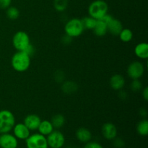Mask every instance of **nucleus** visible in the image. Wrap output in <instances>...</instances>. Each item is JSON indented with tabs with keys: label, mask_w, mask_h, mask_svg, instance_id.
I'll use <instances>...</instances> for the list:
<instances>
[{
	"label": "nucleus",
	"mask_w": 148,
	"mask_h": 148,
	"mask_svg": "<svg viewBox=\"0 0 148 148\" xmlns=\"http://www.w3.org/2000/svg\"><path fill=\"white\" fill-rule=\"evenodd\" d=\"M30 56L24 51H17L13 54L11 65L13 69L17 72H25L30 66Z\"/></svg>",
	"instance_id": "1"
},
{
	"label": "nucleus",
	"mask_w": 148,
	"mask_h": 148,
	"mask_svg": "<svg viewBox=\"0 0 148 148\" xmlns=\"http://www.w3.org/2000/svg\"><path fill=\"white\" fill-rule=\"evenodd\" d=\"M85 28L81 19L72 18L68 20L64 25L65 34L69 37L77 38L83 33Z\"/></svg>",
	"instance_id": "2"
},
{
	"label": "nucleus",
	"mask_w": 148,
	"mask_h": 148,
	"mask_svg": "<svg viewBox=\"0 0 148 148\" xmlns=\"http://www.w3.org/2000/svg\"><path fill=\"white\" fill-rule=\"evenodd\" d=\"M15 117L9 110L0 111V134L10 132L15 124Z\"/></svg>",
	"instance_id": "3"
},
{
	"label": "nucleus",
	"mask_w": 148,
	"mask_h": 148,
	"mask_svg": "<svg viewBox=\"0 0 148 148\" xmlns=\"http://www.w3.org/2000/svg\"><path fill=\"white\" fill-rule=\"evenodd\" d=\"M108 4L103 0H95L92 1L88 7L89 16L96 20H101L108 13Z\"/></svg>",
	"instance_id": "4"
},
{
	"label": "nucleus",
	"mask_w": 148,
	"mask_h": 148,
	"mask_svg": "<svg viewBox=\"0 0 148 148\" xmlns=\"http://www.w3.org/2000/svg\"><path fill=\"white\" fill-rule=\"evenodd\" d=\"M30 44V37L26 32L20 30L14 33L13 36L12 45L17 51H23Z\"/></svg>",
	"instance_id": "5"
},
{
	"label": "nucleus",
	"mask_w": 148,
	"mask_h": 148,
	"mask_svg": "<svg viewBox=\"0 0 148 148\" xmlns=\"http://www.w3.org/2000/svg\"><path fill=\"white\" fill-rule=\"evenodd\" d=\"M25 145L27 148H49L46 137L38 133L31 134L26 139Z\"/></svg>",
	"instance_id": "6"
},
{
	"label": "nucleus",
	"mask_w": 148,
	"mask_h": 148,
	"mask_svg": "<svg viewBox=\"0 0 148 148\" xmlns=\"http://www.w3.org/2000/svg\"><path fill=\"white\" fill-rule=\"evenodd\" d=\"M46 140L49 147L50 148H62L66 141L63 133L58 130H53L46 137Z\"/></svg>",
	"instance_id": "7"
},
{
	"label": "nucleus",
	"mask_w": 148,
	"mask_h": 148,
	"mask_svg": "<svg viewBox=\"0 0 148 148\" xmlns=\"http://www.w3.org/2000/svg\"><path fill=\"white\" fill-rule=\"evenodd\" d=\"M145 73V66L142 62L134 61L127 67V75L132 79H139Z\"/></svg>",
	"instance_id": "8"
},
{
	"label": "nucleus",
	"mask_w": 148,
	"mask_h": 148,
	"mask_svg": "<svg viewBox=\"0 0 148 148\" xmlns=\"http://www.w3.org/2000/svg\"><path fill=\"white\" fill-rule=\"evenodd\" d=\"M18 140L14 134L10 132L0 134V147L1 148H17Z\"/></svg>",
	"instance_id": "9"
},
{
	"label": "nucleus",
	"mask_w": 148,
	"mask_h": 148,
	"mask_svg": "<svg viewBox=\"0 0 148 148\" xmlns=\"http://www.w3.org/2000/svg\"><path fill=\"white\" fill-rule=\"evenodd\" d=\"M12 134L18 140H25L30 135V130L24 123H17L12 128Z\"/></svg>",
	"instance_id": "10"
},
{
	"label": "nucleus",
	"mask_w": 148,
	"mask_h": 148,
	"mask_svg": "<svg viewBox=\"0 0 148 148\" xmlns=\"http://www.w3.org/2000/svg\"><path fill=\"white\" fill-rule=\"evenodd\" d=\"M101 133H102L103 137L106 140L112 141L117 137L118 132H117V128L115 124L111 122H107L102 126Z\"/></svg>",
	"instance_id": "11"
},
{
	"label": "nucleus",
	"mask_w": 148,
	"mask_h": 148,
	"mask_svg": "<svg viewBox=\"0 0 148 148\" xmlns=\"http://www.w3.org/2000/svg\"><path fill=\"white\" fill-rule=\"evenodd\" d=\"M40 121H41V119L40 116L36 114H29L24 119L23 123L31 132L36 131L38 130Z\"/></svg>",
	"instance_id": "12"
},
{
	"label": "nucleus",
	"mask_w": 148,
	"mask_h": 148,
	"mask_svg": "<svg viewBox=\"0 0 148 148\" xmlns=\"http://www.w3.org/2000/svg\"><path fill=\"white\" fill-rule=\"evenodd\" d=\"M125 79L119 74H116L110 78V86L114 90H121L125 85Z\"/></svg>",
	"instance_id": "13"
},
{
	"label": "nucleus",
	"mask_w": 148,
	"mask_h": 148,
	"mask_svg": "<svg viewBox=\"0 0 148 148\" xmlns=\"http://www.w3.org/2000/svg\"><path fill=\"white\" fill-rule=\"evenodd\" d=\"M77 140L82 143H87L92 140V133L88 129L80 127L77 129L75 133Z\"/></svg>",
	"instance_id": "14"
},
{
	"label": "nucleus",
	"mask_w": 148,
	"mask_h": 148,
	"mask_svg": "<svg viewBox=\"0 0 148 148\" xmlns=\"http://www.w3.org/2000/svg\"><path fill=\"white\" fill-rule=\"evenodd\" d=\"M107 27H108V32L114 36H119L121 30L124 28L121 22L114 17L107 24Z\"/></svg>",
	"instance_id": "15"
},
{
	"label": "nucleus",
	"mask_w": 148,
	"mask_h": 148,
	"mask_svg": "<svg viewBox=\"0 0 148 148\" xmlns=\"http://www.w3.org/2000/svg\"><path fill=\"white\" fill-rule=\"evenodd\" d=\"M134 54L141 59H147L148 58V44L146 42L138 43L134 48Z\"/></svg>",
	"instance_id": "16"
},
{
	"label": "nucleus",
	"mask_w": 148,
	"mask_h": 148,
	"mask_svg": "<svg viewBox=\"0 0 148 148\" xmlns=\"http://www.w3.org/2000/svg\"><path fill=\"white\" fill-rule=\"evenodd\" d=\"M55 129L53 128L51 121H49V120H41L37 130L38 131L39 134H42L45 137H47Z\"/></svg>",
	"instance_id": "17"
},
{
	"label": "nucleus",
	"mask_w": 148,
	"mask_h": 148,
	"mask_svg": "<svg viewBox=\"0 0 148 148\" xmlns=\"http://www.w3.org/2000/svg\"><path fill=\"white\" fill-rule=\"evenodd\" d=\"M93 32L95 35H96L98 37H102L106 35L108 33V27H107L106 23L101 20H97L96 25L93 28Z\"/></svg>",
	"instance_id": "18"
},
{
	"label": "nucleus",
	"mask_w": 148,
	"mask_h": 148,
	"mask_svg": "<svg viewBox=\"0 0 148 148\" xmlns=\"http://www.w3.org/2000/svg\"><path fill=\"white\" fill-rule=\"evenodd\" d=\"M62 92L65 94H72L76 92L78 89V85L73 81H65L61 87Z\"/></svg>",
	"instance_id": "19"
},
{
	"label": "nucleus",
	"mask_w": 148,
	"mask_h": 148,
	"mask_svg": "<svg viewBox=\"0 0 148 148\" xmlns=\"http://www.w3.org/2000/svg\"><path fill=\"white\" fill-rule=\"evenodd\" d=\"M52 125H53V128L56 130H59L62 127H64L65 124L66 120H65L64 116L62 114H55L51 120Z\"/></svg>",
	"instance_id": "20"
},
{
	"label": "nucleus",
	"mask_w": 148,
	"mask_h": 148,
	"mask_svg": "<svg viewBox=\"0 0 148 148\" xmlns=\"http://www.w3.org/2000/svg\"><path fill=\"white\" fill-rule=\"evenodd\" d=\"M137 132L142 137H146L148 134V121L146 119L141 120L137 125Z\"/></svg>",
	"instance_id": "21"
},
{
	"label": "nucleus",
	"mask_w": 148,
	"mask_h": 148,
	"mask_svg": "<svg viewBox=\"0 0 148 148\" xmlns=\"http://www.w3.org/2000/svg\"><path fill=\"white\" fill-rule=\"evenodd\" d=\"M120 40L124 43H129L133 38V32L130 28H123L119 34Z\"/></svg>",
	"instance_id": "22"
},
{
	"label": "nucleus",
	"mask_w": 148,
	"mask_h": 148,
	"mask_svg": "<svg viewBox=\"0 0 148 148\" xmlns=\"http://www.w3.org/2000/svg\"><path fill=\"white\" fill-rule=\"evenodd\" d=\"M97 20H98L90 17V16H88V17H85L83 19H82V24H83L85 30V29L86 30H93L95 25H96Z\"/></svg>",
	"instance_id": "23"
},
{
	"label": "nucleus",
	"mask_w": 148,
	"mask_h": 148,
	"mask_svg": "<svg viewBox=\"0 0 148 148\" xmlns=\"http://www.w3.org/2000/svg\"><path fill=\"white\" fill-rule=\"evenodd\" d=\"M6 14H7V17L12 20H17L20 16V11L18 9L15 7H9L8 8L6 9Z\"/></svg>",
	"instance_id": "24"
},
{
	"label": "nucleus",
	"mask_w": 148,
	"mask_h": 148,
	"mask_svg": "<svg viewBox=\"0 0 148 148\" xmlns=\"http://www.w3.org/2000/svg\"><path fill=\"white\" fill-rule=\"evenodd\" d=\"M68 6L67 0H54L53 7L58 12H64Z\"/></svg>",
	"instance_id": "25"
},
{
	"label": "nucleus",
	"mask_w": 148,
	"mask_h": 148,
	"mask_svg": "<svg viewBox=\"0 0 148 148\" xmlns=\"http://www.w3.org/2000/svg\"><path fill=\"white\" fill-rule=\"evenodd\" d=\"M130 88L134 92H138L143 89V83L139 79H132L130 84Z\"/></svg>",
	"instance_id": "26"
},
{
	"label": "nucleus",
	"mask_w": 148,
	"mask_h": 148,
	"mask_svg": "<svg viewBox=\"0 0 148 148\" xmlns=\"http://www.w3.org/2000/svg\"><path fill=\"white\" fill-rule=\"evenodd\" d=\"M112 141H114L113 145L115 148H124L126 145V143L124 140H122L121 138H117V137Z\"/></svg>",
	"instance_id": "27"
},
{
	"label": "nucleus",
	"mask_w": 148,
	"mask_h": 148,
	"mask_svg": "<svg viewBox=\"0 0 148 148\" xmlns=\"http://www.w3.org/2000/svg\"><path fill=\"white\" fill-rule=\"evenodd\" d=\"M83 148H104L101 144L99 143L94 141H90L88 143H85Z\"/></svg>",
	"instance_id": "28"
},
{
	"label": "nucleus",
	"mask_w": 148,
	"mask_h": 148,
	"mask_svg": "<svg viewBox=\"0 0 148 148\" xmlns=\"http://www.w3.org/2000/svg\"><path fill=\"white\" fill-rule=\"evenodd\" d=\"M54 77H55V80H56V82H62L64 80L65 75H64V74L63 72H62L61 70H58L55 72Z\"/></svg>",
	"instance_id": "29"
},
{
	"label": "nucleus",
	"mask_w": 148,
	"mask_h": 148,
	"mask_svg": "<svg viewBox=\"0 0 148 148\" xmlns=\"http://www.w3.org/2000/svg\"><path fill=\"white\" fill-rule=\"evenodd\" d=\"M23 51L25 52V53H27V55H29V56H30V57H31V56H33V55L35 53V51H36V49H35L34 46H33V45H32L31 43H30V44L29 45V46H27V47L26 48V49H25L24 51Z\"/></svg>",
	"instance_id": "30"
},
{
	"label": "nucleus",
	"mask_w": 148,
	"mask_h": 148,
	"mask_svg": "<svg viewBox=\"0 0 148 148\" xmlns=\"http://www.w3.org/2000/svg\"><path fill=\"white\" fill-rule=\"evenodd\" d=\"M12 3V0H0V8L7 9L10 7Z\"/></svg>",
	"instance_id": "31"
},
{
	"label": "nucleus",
	"mask_w": 148,
	"mask_h": 148,
	"mask_svg": "<svg viewBox=\"0 0 148 148\" xmlns=\"http://www.w3.org/2000/svg\"><path fill=\"white\" fill-rule=\"evenodd\" d=\"M72 38L69 37V36L65 34V36H63V38H62V42L64 45H69V43H72Z\"/></svg>",
	"instance_id": "32"
},
{
	"label": "nucleus",
	"mask_w": 148,
	"mask_h": 148,
	"mask_svg": "<svg viewBox=\"0 0 148 148\" xmlns=\"http://www.w3.org/2000/svg\"><path fill=\"white\" fill-rule=\"evenodd\" d=\"M143 97L146 101L148 100V88H147V87H145V88L143 90Z\"/></svg>",
	"instance_id": "33"
},
{
	"label": "nucleus",
	"mask_w": 148,
	"mask_h": 148,
	"mask_svg": "<svg viewBox=\"0 0 148 148\" xmlns=\"http://www.w3.org/2000/svg\"><path fill=\"white\" fill-rule=\"evenodd\" d=\"M140 114L143 118H145V117H146L147 116V112L145 108H142V109L140 110Z\"/></svg>",
	"instance_id": "34"
},
{
	"label": "nucleus",
	"mask_w": 148,
	"mask_h": 148,
	"mask_svg": "<svg viewBox=\"0 0 148 148\" xmlns=\"http://www.w3.org/2000/svg\"><path fill=\"white\" fill-rule=\"evenodd\" d=\"M119 97H120V98L125 99V98L127 97V92H123V91H121V92H120V93H119Z\"/></svg>",
	"instance_id": "35"
}]
</instances>
